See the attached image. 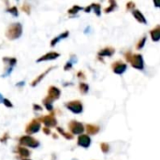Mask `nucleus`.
Wrapping results in <instances>:
<instances>
[{
	"label": "nucleus",
	"mask_w": 160,
	"mask_h": 160,
	"mask_svg": "<svg viewBox=\"0 0 160 160\" xmlns=\"http://www.w3.org/2000/svg\"><path fill=\"white\" fill-rule=\"evenodd\" d=\"M66 107H67L69 111H71L73 113H81L82 112V104L79 100H73V101H69L66 104Z\"/></svg>",
	"instance_id": "obj_6"
},
{
	"label": "nucleus",
	"mask_w": 160,
	"mask_h": 160,
	"mask_svg": "<svg viewBox=\"0 0 160 160\" xmlns=\"http://www.w3.org/2000/svg\"><path fill=\"white\" fill-rule=\"evenodd\" d=\"M72 63H73V62H71V61L68 62L67 64H66L64 69H65V70H69V69L71 68V67H72Z\"/></svg>",
	"instance_id": "obj_29"
},
{
	"label": "nucleus",
	"mask_w": 160,
	"mask_h": 160,
	"mask_svg": "<svg viewBox=\"0 0 160 160\" xmlns=\"http://www.w3.org/2000/svg\"><path fill=\"white\" fill-rule=\"evenodd\" d=\"M40 122H42L44 125H46V128H53L57 125V121L55 119V117L53 116V114H49V115H45V116H42L40 118Z\"/></svg>",
	"instance_id": "obj_8"
},
{
	"label": "nucleus",
	"mask_w": 160,
	"mask_h": 160,
	"mask_svg": "<svg viewBox=\"0 0 160 160\" xmlns=\"http://www.w3.org/2000/svg\"><path fill=\"white\" fill-rule=\"evenodd\" d=\"M33 109H34V111H37V112L42 111V107H40V105H37V104H33Z\"/></svg>",
	"instance_id": "obj_27"
},
{
	"label": "nucleus",
	"mask_w": 160,
	"mask_h": 160,
	"mask_svg": "<svg viewBox=\"0 0 160 160\" xmlns=\"http://www.w3.org/2000/svg\"><path fill=\"white\" fill-rule=\"evenodd\" d=\"M86 130L88 134H96L98 132L99 128L96 125H86Z\"/></svg>",
	"instance_id": "obj_19"
},
{
	"label": "nucleus",
	"mask_w": 160,
	"mask_h": 160,
	"mask_svg": "<svg viewBox=\"0 0 160 160\" xmlns=\"http://www.w3.org/2000/svg\"><path fill=\"white\" fill-rule=\"evenodd\" d=\"M43 132L45 133L46 135H50L51 134V130H50L49 128H43Z\"/></svg>",
	"instance_id": "obj_32"
},
{
	"label": "nucleus",
	"mask_w": 160,
	"mask_h": 160,
	"mask_svg": "<svg viewBox=\"0 0 160 160\" xmlns=\"http://www.w3.org/2000/svg\"><path fill=\"white\" fill-rule=\"evenodd\" d=\"M60 95H61V91H60L59 88L55 87V86H50L48 89V96L46 97L49 100H51L52 102H53L54 100L59 98Z\"/></svg>",
	"instance_id": "obj_9"
},
{
	"label": "nucleus",
	"mask_w": 160,
	"mask_h": 160,
	"mask_svg": "<svg viewBox=\"0 0 160 160\" xmlns=\"http://www.w3.org/2000/svg\"><path fill=\"white\" fill-rule=\"evenodd\" d=\"M54 68V67H51V68H49L48 69H46L45 71H44V72L43 73H41L40 76H37V78L34 80V81H32V84H31V86H33V87H35V86H37L38 84H40V82L44 79V78H45V77H46V75L50 72V71H51V70H53Z\"/></svg>",
	"instance_id": "obj_12"
},
{
	"label": "nucleus",
	"mask_w": 160,
	"mask_h": 160,
	"mask_svg": "<svg viewBox=\"0 0 160 160\" xmlns=\"http://www.w3.org/2000/svg\"><path fill=\"white\" fill-rule=\"evenodd\" d=\"M80 9H81V7H78V6H74L72 9L68 10V13H69V14H75V13H77V12H78Z\"/></svg>",
	"instance_id": "obj_25"
},
{
	"label": "nucleus",
	"mask_w": 160,
	"mask_h": 160,
	"mask_svg": "<svg viewBox=\"0 0 160 160\" xmlns=\"http://www.w3.org/2000/svg\"><path fill=\"white\" fill-rule=\"evenodd\" d=\"M42 102H43V105L45 106V108L48 110L49 112H52L53 110V102L51 101V100H49V99L47 98V97H45L42 100Z\"/></svg>",
	"instance_id": "obj_20"
},
{
	"label": "nucleus",
	"mask_w": 160,
	"mask_h": 160,
	"mask_svg": "<svg viewBox=\"0 0 160 160\" xmlns=\"http://www.w3.org/2000/svg\"><path fill=\"white\" fill-rule=\"evenodd\" d=\"M23 160H31V159H29V158H24Z\"/></svg>",
	"instance_id": "obj_36"
},
{
	"label": "nucleus",
	"mask_w": 160,
	"mask_h": 160,
	"mask_svg": "<svg viewBox=\"0 0 160 160\" xmlns=\"http://www.w3.org/2000/svg\"><path fill=\"white\" fill-rule=\"evenodd\" d=\"M9 134H5L4 135V137L3 138H1V139H0V141H1V142H6V141H8V139H9Z\"/></svg>",
	"instance_id": "obj_31"
},
{
	"label": "nucleus",
	"mask_w": 160,
	"mask_h": 160,
	"mask_svg": "<svg viewBox=\"0 0 160 160\" xmlns=\"http://www.w3.org/2000/svg\"><path fill=\"white\" fill-rule=\"evenodd\" d=\"M152 40L154 41H157L160 40V26H156V28L151 31Z\"/></svg>",
	"instance_id": "obj_16"
},
{
	"label": "nucleus",
	"mask_w": 160,
	"mask_h": 160,
	"mask_svg": "<svg viewBox=\"0 0 160 160\" xmlns=\"http://www.w3.org/2000/svg\"><path fill=\"white\" fill-rule=\"evenodd\" d=\"M126 58H128V61L130 62L135 68H139V69L143 68V60L141 55H140V54H135V55L130 54L129 56V53H128L126 54Z\"/></svg>",
	"instance_id": "obj_4"
},
{
	"label": "nucleus",
	"mask_w": 160,
	"mask_h": 160,
	"mask_svg": "<svg viewBox=\"0 0 160 160\" xmlns=\"http://www.w3.org/2000/svg\"><path fill=\"white\" fill-rule=\"evenodd\" d=\"M68 31H66V32H64V33H62L61 35H59V36H57L56 37H54L53 40L51 41V46L52 47H54L56 45V44L61 40H64V38H66V37H68Z\"/></svg>",
	"instance_id": "obj_14"
},
{
	"label": "nucleus",
	"mask_w": 160,
	"mask_h": 160,
	"mask_svg": "<svg viewBox=\"0 0 160 160\" xmlns=\"http://www.w3.org/2000/svg\"><path fill=\"white\" fill-rule=\"evenodd\" d=\"M7 12H9V13H12L13 16H15V17H18V15H19V12H18V9L17 7H12V8H9L7 9Z\"/></svg>",
	"instance_id": "obj_23"
},
{
	"label": "nucleus",
	"mask_w": 160,
	"mask_h": 160,
	"mask_svg": "<svg viewBox=\"0 0 160 160\" xmlns=\"http://www.w3.org/2000/svg\"><path fill=\"white\" fill-rule=\"evenodd\" d=\"M4 97H3V95H2V94L1 93H0V104H2L3 102H4Z\"/></svg>",
	"instance_id": "obj_33"
},
{
	"label": "nucleus",
	"mask_w": 160,
	"mask_h": 160,
	"mask_svg": "<svg viewBox=\"0 0 160 160\" xmlns=\"http://www.w3.org/2000/svg\"><path fill=\"white\" fill-rule=\"evenodd\" d=\"M3 62L6 64V70L2 77H8L12 74L14 66L17 63V59L15 57H3Z\"/></svg>",
	"instance_id": "obj_3"
},
{
	"label": "nucleus",
	"mask_w": 160,
	"mask_h": 160,
	"mask_svg": "<svg viewBox=\"0 0 160 160\" xmlns=\"http://www.w3.org/2000/svg\"><path fill=\"white\" fill-rule=\"evenodd\" d=\"M146 41V37H143L142 38V40L140 41V43L139 44H138V45H137V48L138 49H141V48H142L143 47V44H144V42Z\"/></svg>",
	"instance_id": "obj_28"
},
{
	"label": "nucleus",
	"mask_w": 160,
	"mask_h": 160,
	"mask_svg": "<svg viewBox=\"0 0 160 160\" xmlns=\"http://www.w3.org/2000/svg\"><path fill=\"white\" fill-rule=\"evenodd\" d=\"M112 68H113V71H114L115 73L122 74L124 71L125 70L126 66H125V64H124L122 62H116V63H114L112 65Z\"/></svg>",
	"instance_id": "obj_13"
},
{
	"label": "nucleus",
	"mask_w": 160,
	"mask_h": 160,
	"mask_svg": "<svg viewBox=\"0 0 160 160\" xmlns=\"http://www.w3.org/2000/svg\"><path fill=\"white\" fill-rule=\"evenodd\" d=\"M60 56V54L58 53H55V52H50V53H47L46 54H44L41 57H40L37 62V63H40V62H43V61H50V60H54L56 59Z\"/></svg>",
	"instance_id": "obj_10"
},
{
	"label": "nucleus",
	"mask_w": 160,
	"mask_h": 160,
	"mask_svg": "<svg viewBox=\"0 0 160 160\" xmlns=\"http://www.w3.org/2000/svg\"><path fill=\"white\" fill-rule=\"evenodd\" d=\"M22 10H23L24 12H25L26 14H30L31 13V8H30V5L28 3H24V5L22 6Z\"/></svg>",
	"instance_id": "obj_22"
},
{
	"label": "nucleus",
	"mask_w": 160,
	"mask_h": 160,
	"mask_svg": "<svg viewBox=\"0 0 160 160\" xmlns=\"http://www.w3.org/2000/svg\"><path fill=\"white\" fill-rule=\"evenodd\" d=\"M91 143V139L89 138V136L87 135H81L78 138V144L81 147H84L87 148L89 147Z\"/></svg>",
	"instance_id": "obj_11"
},
{
	"label": "nucleus",
	"mask_w": 160,
	"mask_h": 160,
	"mask_svg": "<svg viewBox=\"0 0 160 160\" xmlns=\"http://www.w3.org/2000/svg\"><path fill=\"white\" fill-rule=\"evenodd\" d=\"M40 129V120H37V119H33L31 122L26 125V128H25V132L26 134H34L37 133Z\"/></svg>",
	"instance_id": "obj_5"
},
{
	"label": "nucleus",
	"mask_w": 160,
	"mask_h": 160,
	"mask_svg": "<svg viewBox=\"0 0 160 160\" xmlns=\"http://www.w3.org/2000/svg\"><path fill=\"white\" fill-rule=\"evenodd\" d=\"M56 129H57V131L59 132L60 134H61L63 137L66 138V139H68V140H72V139H73V136L71 135V134H69V133H67V132H65L62 128H57Z\"/></svg>",
	"instance_id": "obj_21"
},
{
	"label": "nucleus",
	"mask_w": 160,
	"mask_h": 160,
	"mask_svg": "<svg viewBox=\"0 0 160 160\" xmlns=\"http://www.w3.org/2000/svg\"><path fill=\"white\" fill-rule=\"evenodd\" d=\"M101 148H102L103 152H108V150H109V146H108V144H106V143H102Z\"/></svg>",
	"instance_id": "obj_30"
},
{
	"label": "nucleus",
	"mask_w": 160,
	"mask_h": 160,
	"mask_svg": "<svg viewBox=\"0 0 160 160\" xmlns=\"http://www.w3.org/2000/svg\"><path fill=\"white\" fill-rule=\"evenodd\" d=\"M16 152L20 154V156L25 157V158L28 157L30 156V151L27 150L26 148H25L23 146H18L17 148H16Z\"/></svg>",
	"instance_id": "obj_15"
},
{
	"label": "nucleus",
	"mask_w": 160,
	"mask_h": 160,
	"mask_svg": "<svg viewBox=\"0 0 160 160\" xmlns=\"http://www.w3.org/2000/svg\"><path fill=\"white\" fill-rule=\"evenodd\" d=\"M154 4H156V5H158V6H160V2H159V3H157V2H154Z\"/></svg>",
	"instance_id": "obj_35"
},
{
	"label": "nucleus",
	"mask_w": 160,
	"mask_h": 160,
	"mask_svg": "<svg viewBox=\"0 0 160 160\" xmlns=\"http://www.w3.org/2000/svg\"><path fill=\"white\" fill-rule=\"evenodd\" d=\"M23 34V26L20 23H14L9 25L6 31V36L9 40H17Z\"/></svg>",
	"instance_id": "obj_1"
},
{
	"label": "nucleus",
	"mask_w": 160,
	"mask_h": 160,
	"mask_svg": "<svg viewBox=\"0 0 160 160\" xmlns=\"http://www.w3.org/2000/svg\"><path fill=\"white\" fill-rule=\"evenodd\" d=\"M21 145H25L29 148H37L40 146V142L31 136H23L19 139Z\"/></svg>",
	"instance_id": "obj_2"
},
{
	"label": "nucleus",
	"mask_w": 160,
	"mask_h": 160,
	"mask_svg": "<svg viewBox=\"0 0 160 160\" xmlns=\"http://www.w3.org/2000/svg\"><path fill=\"white\" fill-rule=\"evenodd\" d=\"M3 104H4L6 107H8V108H12V107H13V104H12V102H10L8 98H5V99H4Z\"/></svg>",
	"instance_id": "obj_26"
},
{
	"label": "nucleus",
	"mask_w": 160,
	"mask_h": 160,
	"mask_svg": "<svg viewBox=\"0 0 160 160\" xmlns=\"http://www.w3.org/2000/svg\"><path fill=\"white\" fill-rule=\"evenodd\" d=\"M133 15H134V17L139 21L141 22V23L142 24H146V19L144 18V16H143L139 10H135V12H133Z\"/></svg>",
	"instance_id": "obj_17"
},
{
	"label": "nucleus",
	"mask_w": 160,
	"mask_h": 160,
	"mask_svg": "<svg viewBox=\"0 0 160 160\" xmlns=\"http://www.w3.org/2000/svg\"><path fill=\"white\" fill-rule=\"evenodd\" d=\"M113 53H114V50L112 48H111V47H109V48H105L104 50H102V51L99 52V54L102 55V56H105V55L110 56V55H112Z\"/></svg>",
	"instance_id": "obj_18"
},
{
	"label": "nucleus",
	"mask_w": 160,
	"mask_h": 160,
	"mask_svg": "<svg viewBox=\"0 0 160 160\" xmlns=\"http://www.w3.org/2000/svg\"><path fill=\"white\" fill-rule=\"evenodd\" d=\"M23 85H25V81H20V84H16V86H23Z\"/></svg>",
	"instance_id": "obj_34"
},
{
	"label": "nucleus",
	"mask_w": 160,
	"mask_h": 160,
	"mask_svg": "<svg viewBox=\"0 0 160 160\" xmlns=\"http://www.w3.org/2000/svg\"><path fill=\"white\" fill-rule=\"evenodd\" d=\"M80 90H81V92L82 94L87 93V91H88V85L84 84V82H81V84H80Z\"/></svg>",
	"instance_id": "obj_24"
},
{
	"label": "nucleus",
	"mask_w": 160,
	"mask_h": 160,
	"mask_svg": "<svg viewBox=\"0 0 160 160\" xmlns=\"http://www.w3.org/2000/svg\"><path fill=\"white\" fill-rule=\"evenodd\" d=\"M68 128L71 131V133L75 135L81 134L82 132L84 131V125H82V124L77 122V121H71L68 124Z\"/></svg>",
	"instance_id": "obj_7"
}]
</instances>
